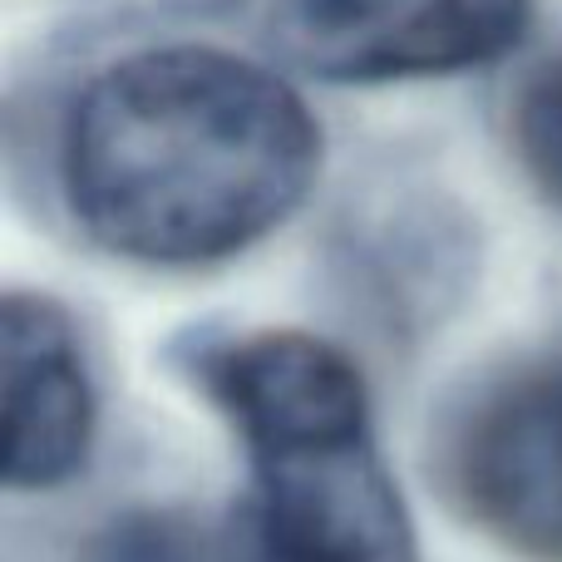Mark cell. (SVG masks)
Instances as JSON below:
<instances>
[{
	"instance_id": "1",
	"label": "cell",
	"mask_w": 562,
	"mask_h": 562,
	"mask_svg": "<svg viewBox=\"0 0 562 562\" xmlns=\"http://www.w3.org/2000/svg\"><path fill=\"white\" fill-rule=\"evenodd\" d=\"M321 168V128L267 65L207 45L144 49L85 85L59 178L114 257L207 267L277 233Z\"/></svg>"
},
{
	"instance_id": "4",
	"label": "cell",
	"mask_w": 562,
	"mask_h": 562,
	"mask_svg": "<svg viewBox=\"0 0 562 562\" xmlns=\"http://www.w3.org/2000/svg\"><path fill=\"white\" fill-rule=\"evenodd\" d=\"M528 25L533 0H291L281 49L330 85H390L494 65Z\"/></svg>"
},
{
	"instance_id": "2",
	"label": "cell",
	"mask_w": 562,
	"mask_h": 562,
	"mask_svg": "<svg viewBox=\"0 0 562 562\" xmlns=\"http://www.w3.org/2000/svg\"><path fill=\"white\" fill-rule=\"evenodd\" d=\"M257 474L272 562H419L415 524L380 454L360 370L301 330L223 346L203 366Z\"/></svg>"
},
{
	"instance_id": "7",
	"label": "cell",
	"mask_w": 562,
	"mask_h": 562,
	"mask_svg": "<svg viewBox=\"0 0 562 562\" xmlns=\"http://www.w3.org/2000/svg\"><path fill=\"white\" fill-rule=\"evenodd\" d=\"M138 5H154V10H223L233 0H138Z\"/></svg>"
},
{
	"instance_id": "3",
	"label": "cell",
	"mask_w": 562,
	"mask_h": 562,
	"mask_svg": "<svg viewBox=\"0 0 562 562\" xmlns=\"http://www.w3.org/2000/svg\"><path fill=\"white\" fill-rule=\"evenodd\" d=\"M454 504L504 548L562 562V350L508 370L445 439Z\"/></svg>"
},
{
	"instance_id": "5",
	"label": "cell",
	"mask_w": 562,
	"mask_h": 562,
	"mask_svg": "<svg viewBox=\"0 0 562 562\" xmlns=\"http://www.w3.org/2000/svg\"><path fill=\"white\" fill-rule=\"evenodd\" d=\"M5 380V484L55 488L85 464L94 439V390L69 316L45 296L10 291L0 311Z\"/></svg>"
},
{
	"instance_id": "6",
	"label": "cell",
	"mask_w": 562,
	"mask_h": 562,
	"mask_svg": "<svg viewBox=\"0 0 562 562\" xmlns=\"http://www.w3.org/2000/svg\"><path fill=\"white\" fill-rule=\"evenodd\" d=\"M508 134H514L524 173L562 213V55L543 59L518 85L514 109H508Z\"/></svg>"
}]
</instances>
